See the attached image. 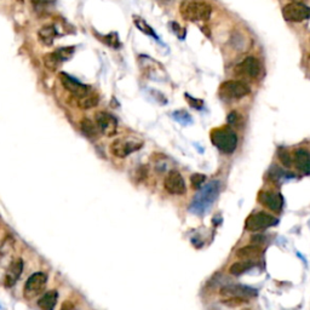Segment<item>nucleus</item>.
<instances>
[{"mask_svg":"<svg viewBox=\"0 0 310 310\" xmlns=\"http://www.w3.org/2000/svg\"><path fill=\"white\" fill-rule=\"evenodd\" d=\"M293 162L297 170L304 175H310V153L306 149H297L294 152Z\"/></svg>","mask_w":310,"mask_h":310,"instance_id":"2eb2a0df","label":"nucleus"},{"mask_svg":"<svg viewBox=\"0 0 310 310\" xmlns=\"http://www.w3.org/2000/svg\"><path fill=\"white\" fill-rule=\"evenodd\" d=\"M278 218L265 212L253 213L245 222V228L250 232H258L267 229L269 227H274L278 224Z\"/></svg>","mask_w":310,"mask_h":310,"instance_id":"423d86ee","label":"nucleus"},{"mask_svg":"<svg viewBox=\"0 0 310 310\" xmlns=\"http://www.w3.org/2000/svg\"><path fill=\"white\" fill-rule=\"evenodd\" d=\"M235 73L239 77H246L251 78V79L257 78L260 73L259 61L253 56H249L235 67Z\"/></svg>","mask_w":310,"mask_h":310,"instance_id":"9b49d317","label":"nucleus"},{"mask_svg":"<svg viewBox=\"0 0 310 310\" xmlns=\"http://www.w3.org/2000/svg\"><path fill=\"white\" fill-rule=\"evenodd\" d=\"M278 154H279V159H280V161L283 162L286 167L292 166V157H291V155L285 151V149H280Z\"/></svg>","mask_w":310,"mask_h":310,"instance_id":"c756f323","label":"nucleus"},{"mask_svg":"<svg viewBox=\"0 0 310 310\" xmlns=\"http://www.w3.org/2000/svg\"><path fill=\"white\" fill-rule=\"evenodd\" d=\"M80 125H81L82 132L89 137V138H97L100 130H98L96 124H94L89 119H84V120H81Z\"/></svg>","mask_w":310,"mask_h":310,"instance_id":"4be33fe9","label":"nucleus"},{"mask_svg":"<svg viewBox=\"0 0 310 310\" xmlns=\"http://www.w3.org/2000/svg\"><path fill=\"white\" fill-rule=\"evenodd\" d=\"M96 125L102 135L107 137L114 136L118 132V121L112 114L107 112H98L95 115Z\"/></svg>","mask_w":310,"mask_h":310,"instance_id":"1a4fd4ad","label":"nucleus"},{"mask_svg":"<svg viewBox=\"0 0 310 310\" xmlns=\"http://www.w3.org/2000/svg\"><path fill=\"white\" fill-rule=\"evenodd\" d=\"M159 2H164V4H167V2H171L172 0H157Z\"/></svg>","mask_w":310,"mask_h":310,"instance_id":"c9c22d12","label":"nucleus"},{"mask_svg":"<svg viewBox=\"0 0 310 310\" xmlns=\"http://www.w3.org/2000/svg\"><path fill=\"white\" fill-rule=\"evenodd\" d=\"M219 294L223 297H240V298H253L257 297L258 292L255 288L245 285H227L221 288Z\"/></svg>","mask_w":310,"mask_h":310,"instance_id":"4468645a","label":"nucleus"},{"mask_svg":"<svg viewBox=\"0 0 310 310\" xmlns=\"http://www.w3.org/2000/svg\"><path fill=\"white\" fill-rule=\"evenodd\" d=\"M135 25H136V27L138 28L139 30H141V32L144 33V34H147V35H148V37H152V38L154 39V40L160 41L159 37H157L156 33L154 32L153 28H152L151 26H149L148 23H147L143 19H137V17H136V19H135Z\"/></svg>","mask_w":310,"mask_h":310,"instance_id":"b1692460","label":"nucleus"},{"mask_svg":"<svg viewBox=\"0 0 310 310\" xmlns=\"http://www.w3.org/2000/svg\"><path fill=\"white\" fill-rule=\"evenodd\" d=\"M206 180V176L205 175H201V174H194L192 177H190V183H192V187L194 189L199 190L201 188V185L204 184Z\"/></svg>","mask_w":310,"mask_h":310,"instance_id":"cd10ccee","label":"nucleus"},{"mask_svg":"<svg viewBox=\"0 0 310 310\" xmlns=\"http://www.w3.org/2000/svg\"><path fill=\"white\" fill-rule=\"evenodd\" d=\"M164 187L167 192L170 194H174V195H183L187 192V187H185V182L183 180L182 175L178 171H176V170H172V171L169 172L167 177L165 178Z\"/></svg>","mask_w":310,"mask_h":310,"instance_id":"f8f14e48","label":"nucleus"},{"mask_svg":"<svg viewBox=\"0 0 310 310\" xmlns=\"http://www.w3.org/2000/svg\"><path fill=\"white\" fill-rule=\"evenodd\" d=\"M247 299L240 298V297H226L224 299H222V303L224 306L229 307V308H236V307H241L244 304H247Z\"/></svg>","mask_w":310,"mask_h":310,"instance_id":"a878e982","label":"nucleus"},{"mask_svg":"<svg viewBox=\"0 0 310 310\" xmlns=\"http://www.w3.org/2000/svg\"><path fill=\"white\" fill-rule=\"evenodd\" d=\"M264 241H265V237L262 236V235H255V236H252V239H251V242H253V244H257L258 246L264 244Z\"/></svg>","mask_w":310,"mask_h":310,"instance_id":"473e14b6","label":"nucleus"},{"mask_svg":"<svg viewBox=\"0 0 310 310\" xmlns=\"http://www.w3.org/2000/svg\"><path fill=\"white\" fill-rule=\"evenodd\" d=\"M258 203L273 212H280L284 205V199L281 194L263 190L258 194Z\"/></svg>","mask_w":310,"mask_h":310,"instance_id":"ddd939ff","label":"nucleus"},{"mask_svg":"<svg viewBox=\"0 0 310 310\" xmlns=\"http://www.w3.org/2000/svg\"><path fill=\"white\" fill-rule=\"evenodd\" d=\"M44 64H45V67L49 71L55 72L56 69L61 66L62 62L61 59L58 58V56L56 55L55 51H52V52H49L44 56Z\"/></svg>","mask_w":310,"mask_h":310,"instance_id":"5701e85b","label":"nucleus"},{"mask_svg":"<svg viewBox=\"0 0 310 310\" xmlns=\"http://www.w3.org/2000/svg\"><path fill=\"white\" fill-rule=\"evenodd\" d=\"M185 98H187V101L189 102V104L192 105L193 108H195V109H201L203 108V104L204 102L201 100H198V98H194L192 96H189L188 94H185Z\"/></svg>","mask_w":310,"mask_h":310,"instance_id":"2f4dec72","label":"nucleus"},{"mask_svg":"<svg viewBox=\"0 0 310 310\" xmlns=\"http://www.w3.org/2000/svg\"><path fill=\"white\" fill-rule=\"evenodd\" d=\"M252 267H253L252 260H241V262H236V263H234V264H232L231 268H229V273H231L232 275L239 276V275H241V274L246 273L247 270L251 269Z\"/></svg>","mask_w":310,"mask_h":310,"instance_id":"412c9836","label":"nucleus"},{"mask_svg":"<svg viewBox=\"0 0 310 310\" xmlns=\"http://www.w3.org/2000/svg\"><path fill=\"white\" fill-rule=\"evenodd\" d=\"M57 37V29L53 25H45L39 29L38 38L43 45L51 46L55 41V38Z\"/></svg>","mask_w":310,"mask_h":310,"instance_id":"dca6fc26","label":"nucleus"},{"mask_svg":"<svg viewBox=\"0 0 310 310\" xmlns=\"http://www.w3.org/2000/svg\"><path fill=\"white\" fill-rule=\"evenodd\" d=\"M46 281H48V276L44 273H34L33 275H30L27 283H26L25 290H23V294H25L26 298H34V297L43 293Z\"/></svg>","mask_w":310,"mask_h":310,"instance_id":"6e6552de","label":"nucleus"},{"mask_svg":"<svg viewBox=\"0 0 310 310\" xmlns=\"http://www.w3.org/2000/svg\"><path fill=\"white\" fill-rule=\"evenodd\" d=\"M181 16L189 22H201L210 20L212 7L205 1H183L180 6Z\"/></svg>","mask_w":310,"mask_h":310,"instance_id":"f03ea898","label":"nucleus"},{"mask_svg":"<svg viewBox=\"0 0 310 310\" xmlns=\"http://www.w3.org/2000/svg\"><path fill=\"white\" fill-rule=\"evenodd\" d=\"M61 310H76V309H74V304H72L71 302H66Z\"/></svg>","mask_w":310,"mask_h":310,"instance_id":"f704fd0d","label":"nucleus"},{"mask_svg":"<svg viewBox=\"0 0 310 310\" xmlns=\"http://www.w3.org/2000/svg\"><path fill=\"white\" fill-rule=\"evenodd\" d=\"M56 0H30V2L33 4V6L38 10H43L45 7L50 6V5L55 4Z\"/></svg>","mask_w":310,"mask_h":310,"instance_id":"7c9ffc66","label":"nucleus"},{"mask_svg":"<svg viewBox=\"0 0 310 310\" xmlns=\"http://www.w3.org/2000/svg\"><path fill=\"white\" fill-rule=\"evenodd\" d=\"M58 293L56 291H49L38 301V306L41 310H53L57 303Z\"/></svg>","mask_w":310,"mask_h":310,"instance_id":"6ab92c4d","label":"nucleus"},{"mask_svg":"<svg viewBox=\"0 0 310 310\" xmlns=\"http://www.w3.org/2000/svg\"><path fill=\"white\" fill-rule=\"evenodd\" d=\"M74 51H76V49L73 46H66V48H58L57 50H55V52L63 63V62L69 61L72 58V56L74 55Z\"/></svg>","mask_w":310,"mask_h":310,"instance_id":"393cba45","label":"nucleus"},{"mask_svg":"<svg viewBox=\"0 0 310 310\" xmlns=\"http://www.w3.org/2000/svg\"><path fill=\"white\" fill-rule=\"evenodd\" d=\"M251 92L249 85L240 80H228L219 86V95L227 100H239Z\"/></svg>","mask_w":310,"mask_h":310,"instance_id":"20e7f679","label":"nucleus"},{"mask_svg":"<svg viewBox=\"0 0 310 310\" xmlns=\"http://www.w3.org/2000/svg\"><path fill=\"white\" fill-rule=\"evenodd\" d=\"M58 78H59V81H61V84L63 85L64 89H66L69 94L73 95V96L80 98V97H84L85 95H87L90 92L89 86H87V85L82 84V82H80L79 80H77L76 78L71 77L69 74L59 73Z\"/></svg>","mask_w":310,"mask_h":310,"instance_id":"9d476101","label":"nucleus"},{"mask_svg":"<svg viewBox=\"0 0 310 310\" xmlns=\"http://www.w3.org/2000/svg\"><path fill=\"white\" fill-rule=\"evenodd\" d=\"M0 309H1V307H0Z\"/></svg>","mask_w":310,"mask_h":310,"instance_id":"e433bc0d","label":"nucleus"},{"mask_svg":"<svg viewBox=\"0 0 310 310\" xmlns=\"http://www.w3.org/2000/svg\"><path fill=\"white\" fill-rule=\"evenodd\" d=\"M174 118H175V120H177L178 123L183 124V125H187V124H189L190 121H192L190 115L188 114L187 112H184V110H177V112H175Z\"/></svg>","mask_w":310,"mask_h":310,"instance_id":"c85d7f7f","label":"nucleus"},{"mask_svg":"<svg viewBox=\"0 0 310 310\" xmlns=\"http://www.w3.org/2000/svg\"><path fill=\"white\" fill-rule=\"evenodd\" d=\"M22 269H23L22 259L14 260V262L11 263V265H10V268H9V273H7V275L5 276V281H4V284L7 286V287H11V286L16 283L17 279H19L21 274H22Z\"/></svg>","mask_w":310,"mask_h":310,"instance_id":"f3484780","label":"nucleus"},{"mask_svg":"<svg viewBox=\"0 0 310 310\" xmlns=\"http://www.w3.org/2000/svg\"><path fill=\"white\" fill-rule=\"evenodd\" d=\"M283 16L290 22H302L310 17V7L301 2H290L284 6Z\"/></svg>","mask_w":310,"mask_h":310,"instance_id":"0eeeda50","label":"nucleus"},{"mask_svg":"<svg viewBox=\"0 0 310 310\" xmlns=\"http://www.w3.org/2000/svg\"><path fill=\"white\" fill-rule=\"evenodd\" d=\"M237 119H239V115L236 114V112L231 113V114H229V116H228L229 124H232V125H235V124L237 123Z\"/></svg>","mask_w":310,"mask_h":310,"instance_id":"72a5a7b5","label":"nucleus"},{"mask_svg":"<svg viewBox=\"0 0 310 310\" xmlns=\"http://www.w3.org/2000/svg\"><path fill=\"white\" fill-rule=\"evenodd\" d=\"M211 142L222 153H234L237 146V136L231 126H222L211 131Z\"/></svg>","mask_w":310,"mask_h":310,"instance_id":"7ed1b4c3","label":"nucleus"},{"mask_svg":"<svg viewBox=\"0 0 310 310\" xmlns=\"http://www.w3.org/2000/svg\"><path fill=\"white\" fill-rule=\"evenodd\" d=\"M219 192H221V183L218 181H212V182L207 183L205 187L200 188L190 204V212L196 216H204L205 213H207L211 206L218 198Z\"/></svg>","mask_w":310,"mask_h":310,"instance_id":"f257e3e1","label":"nucleus"},{"mask_svg":"<svg viewBox=\"0 0 310 310\" xmlns=\"http://www.w3.org/2000/svg\"><path fill=\"white\" fill-rule=\"evenodd\" d=\"M98 96L95 94H87L84 97L78 98V105H79L81 109H91L95 108L98 104Z\"/></svg>","mask_w":310,"mask_h":310,"instance_id":"aec40b11","label":"nucleus"},{"mask_svg":"<svg viewBox=\"0 0 310 310\" xmlns=\"http://www.w3.org/2000/svg\"><path fill=\"white\" fill-rule=\"evenodd\" d=\"M309 57H310V56H309Z\"/></svg>","mask_w":310,"mask_h":310,"instance_id":"4c0bfd02","label":"nucleus"},{"mask_svg":"<svg viewBox=\"0 0 310 310\" xmlns=\"http://www.w3.org/2000/svg\"><path fill=\"white\" fill-rule=\"evenodd\" d=\"M262 255V249L258 245H252V246L241 247L236 251V257L241 260H252L257 259Z\"/></svg>","mask_w":310,"mask_h":310,"instance_id":"a211bd4d","label":"nucleus"},{"mask_svg":"<svg viewBox=\"0 0 310 310\" xmlns=\"http://www.w3.org/2000/svg\"><path fill=\"white\" fill-rule=\"evenodd\" d=\"M143 142L138 139H130V138H119L113 141L110 143V153L119 159H124L131 153H135L138 149L142 148Z\"/></svg>","mask_w":310,"mask_h":310,"instance_id":"39448f33","label":"nucleus"},{"mask_svg":"<svg viewBox=\"0 0 310 310\" xmlns=\"http://www.w3.org/2000/svg\"><path fill=\"white\" fill-rule=\"evenodd\" d=\"M102 40L104 41V43L107 44L108 46H110L112 49H114V50H119L121 46L120 40H119V37L116 33H109V34H107L105 37H103Z\"/></svg>","mask_w":310,"mask_h":310,"instance_id":"bb28decb","label":"nucleus"}]
</instances>
